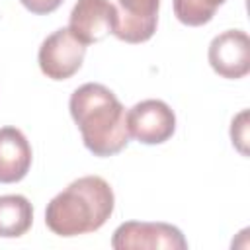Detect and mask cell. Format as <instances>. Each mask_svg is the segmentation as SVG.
I'll use <instances>...</instances> for the list:
<instances>
[{"instance_id":"1","label":"cell","mask_w":250,"mask_h":250,"mask_svg":"<svg viewBox=\"0 0 250 250\" xmlns=\"http://www.w3.org/2000/svg\"><path fill=\"white\" fill-rule=\"evenodd\" d=\"M68 109L80 129L84 146L94 156H113L127 146L131 135L125 107L104 84L88 82L76 88Z\"/></svg>"},{"instance_id":"2","label":"cell","mask_w":250,"mask_h":250,"mask_svg":"<svg viewBox=\"0 0 250 250\" xmlns=\"http://www.w3.org/2000/svg\"><path fill=\"white\" fill-rule=\"evenodd\" d=\"M115 207L111 186L100 176H84L70 182L45 209V225L59 236L94 232L105 225Z\"/></svg>"},{"instance_id":"3","label":"cell","mask_w":250,"mask_h":250,"mask_svg":"<svg viewBox=\"0 0 250 250\" xmlns=\"http://www.w3.org/2000/svg\"><path fill=\"white\" fill-rule=\"evenodd\" d=\"M115 250H186L188 240L182 230L168 223L127 221L119 225L111 236Z\"/></svg>"},{"instance_id":"4","label":"cell","mask_w":250,"mask_h":250,"mask_svg":"<svg viewBox=\"0 0 250 250\" xmlns=\"http://www.w3.org/2000/svg\"><path fill=\"white\" fill-rule=\"evenodd\" d=\"M86 45L80 43L68 27L53 31L39 47V68L51 80H66L76 74L84 62Z\"/></svg>"},{"instance_id":"5","label":"cell","mask_w":250,"mask_h":250,"mask_svg":"<svg viewBox=\"0 0 250 250\" xmlns=\"http://www.w3.org/2000/svg\"><path fill=\"white\" fill-rule=\"evenodd\" d=\"M127 129L143 145H160L174 135L176 115L162 100H143L127 111Z\"/></svg>"},{"instance_id":"6","label":"cell","mask_w":250,"mask_h":250,"mask_svg":"<svg viewBox=\"0 0 250 250\" xmlns=\"http://www.w3.org/2000/svg\"><path fill=\"white\" fill-rule=\"evenodd\" d=\"M115 25L117 8L109 0H78L68 18V31L84 45L105 39Z\"/></svg>"},{"instance_id":"7","label":"cell","mask_w":250,"mask_h":250,"mask_svg":"<svg viewBox=\"0 0 250 250\" xmlns=\"http://www.w3.org/2000/svg\"><path fill=\"white\" fill-rule=\"evenodd\" d=\"M211 68L229 80L242 78L250 72V39L242 29H227L213 37L209 45Z\"/></svg>"},{"instance_id":"8","label":"cell","mask_w":250,"mask_h":250,"mask_svg":"<svg viewBox=\"0 0 250 250\" xmlns=\"http://www.w3.org/2000/svg\"><path fill=\"white\" fill-rule=\"evenodd\" d=\"M119 6L113 35L125 43L148 41L156 31L160 0H119Z\"/></svg>"},{"instance_id":"9","label":"cell","mask_w":250,"mask_h":250,"mask_svg":"<svg viewBox=\"0 0 250 250\" xmlns=\"http://www.w3.org/2000/svg\"><path fill=\"white\" fill-rule=\"evenodd\" d=\"M31 146L16 127H0V184L23 180L31 168Z\"/></svg>"},{"instance_id":"10","label":"cell","mask_w":250,"mask_h":250,"mask_svg":"<svg viewBox=\"0 0 250 250\" xmlns=\"http://www.w3.org/2000/svg\"><path fill=\"white\" fill-rule=\"evenodd\" d=\"M33 207L27 197L10 193L0 195V236L18 238L31 229Z\"/></svg>"},{"instance_id":"11","label":"cell","mask_w":250,"mask_h":250,"mask_svg":"<svg viewBox=\"0 0 250 250\" xmlns=\"http://www.w3.org/2000/svg\"><path fill=\"white\" fill-rule=\"evenodd\" d=\"M227 0H172L176 18L189 27H199L209 23L221 4Z\"/></svg>"},{"instance_id":"12","label":"cell","mask_w":250,"mask_h":250,"mask_svg":"<svg viewBox=\"0 0 250 250\" xmlns=\"http://www.w3.org/2000/svg\"><path fill=\"white\" fill-rule=\"evenodd\" d=\"M246 117H248L246 111L238 113V115L232 119V127H230L232 145H236L242 154H246V146H244V143H246Z\"/></svg>"},{"instance_id":"13","label":"cell","mask_w":250,"mask_h":250,"mask_svg":"<svg viewBox=\"0 0 250 250\" xmlns=\"http://www.w3.org/2000/svg\"><path fill=\"white\" fill-rule=\"evenodd\" d=\"M21 6L25 10H29L31 14H37V16H45V14H51L55 12L64 0H20Z\"/></svg>"}]
</instances>
